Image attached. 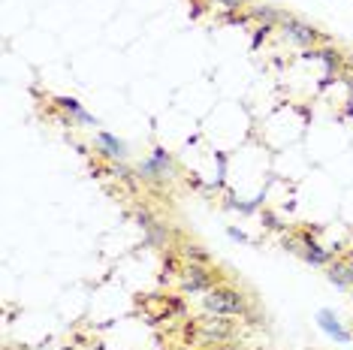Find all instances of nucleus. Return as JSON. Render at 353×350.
<instances>
[{
    "label": "nucleus",
    "mask_w": 353,
    "mask_h": 350,
    "mask_svg": "<svg viewBox=\"0 0 353 350\" xmlns=\"http://www.w3.org/2000/svg\"><path fill=\"white\" fill-rule=\"evenodd\" d=\"M347 63H350V67H353V52H350V54H347Z\"/></svg>",
    "instance_id": "20"
},
{
    "label": "nucleus",
    "mask_w": 353,
    "mask_h": 350,
    "mask_svg": "<svg viewBox=\"0 0 353 350\" xmlns=\"http://www.w3.org/2000/svg\"><path fill=\"white\" fill-rule=\"evenodd\" d=\"M181 254H184V260L196 262V266H208V260H212V257H208V251H203L199 245H184Z\"/></svg>",
    "instance_id": "12"
},
{
    "label": "nucleus",
    "mask_w": 353,
    "mask_h": 350,
    "mask_svg": "<svg viewBox=\"0 0 353 350\" xmlns=\"http://www.w3.org/2000/svg\"><path fill=\"white\" fill-rule=\"evenodd\" d=\"M54 106H58V109H63V112H67V115H73L76 121L97 127V118H94V115H88L85 109H82V103H79L76 97H54Z\"/></svg>",
    "instance_id": "9"
},
{
    "label": "nucleus",
    "mask_w": 353,
    "mask_h": 350,
    "mask_svg": "<svg viewBox=\"0 0 353 350\" xmlns=\"http://www.w3.org/2000/svg\"><path fill=\"white\" fill-rule=\"evenodd\" d=\"M269 30H272V25H260V28H256V34H254V39H251V45H254V49L263 43V39L269 37Z\"/></svg>",
    "instance_id": "14"
},
{
    "label": "nucleus",
    "mask_w": 353,
    "mask_h": 350,
    "mask_svg": "<svg viewBox=\"0 0 353 350\" xmlns=\"http://www.w3.org/2000/svg\"><path fill=\"white\" fill-rule=\"evenodd\" d=\"M232 332H236V326H232L227 317H205V320L196 323V341L199 344H223V341L232 338Z\"/></svg>",
    "instance_id": "3"
},
{
    "label": "nucleus",
    "mask_w": 353,
    "mask_h": 350,
    "mask_svg": "<svg viewBox=\"0 0 353 350\" xmlns=\"http://www.w3.org/2000/svg\"><path fill=\"white\" fill-rule=\"evenodd\" d=\"M248 21V15H242V12H227L223 15V25H245Z\"/></svg>",
    "instance_id": "15"
},
{
    "label": "nucleus",
    "mask_w": 353,
    "mask_h": 350,
    "mask_svg": "<svg viewBox=\"0 0 353 350\" xmlns=\"http://www.w3.org/2000/svg\"><path fill=\"white\" fill-rule=\"evenodd\" d=\"M326 278L335 284V287L353 290V251L347 254V257L329 262V266H326Z\"/></svg>",
    "instance_id": "5"
},
{
    "label": "nucleus",
    "mask_w": 353,
    "mask_h": 350,
    "mask_svg": "<svg viewBox=\"0 0 353 350\" xmlns=\"http://www.w3.org/2000/svg\"><path fill=\"white\" fill-rule=\"evenodd\" d=\"M281 34L290 39V43L302 45V49H314V43L323 39L317 34V28H311L308 21L296 19V15H281Z\"/></svg>",
    "instance_id": "4"
},
{
    "label": "nucleus",
    "mask_w": 353,
    "mask_h": 350,
    "mask_svg": "<svg viewBox=\"0 0 353 350\" xmlns=\"http://www.w3.org/2000/svg\"><path fill=\"white\" fill-rule=\"evenodd\" d=\"M263 224H266L269 229H281V227H284V224H278V218L272 212H263Z\"/></svg>",
    "instance_id": "16"
},
{
    "label": "nucleus",
    "mask_w": 353,
    "mask_h": 350,
    "mask_svg": "<svg viewBox=\"0 0 353 350\" xmlns=\"http://www.w3.org/2000/svg\"><path fill=\"white\" fill-rule=\"evenodd\" d=\"M97 148H100V154L103 157H124L127 154V145L121 139H115L112 133H97Z\"/></svg>",
    "instance_id": "10"
},
{
    "label": "nucleus",
    "mask_w": 353,
    "mask_h": 350,
    "mask_svg": "<svg viewBox=\"0 0 353 350\" xmlns=\"http://www.w3.org/2000/svg\"><path fill=\"white\" fill-rule=\"evenodd\" d=\"M251 19L256 21H263V25H275V21H281V12L275 10V6H266V3H260V6H251Z\"/></svg>",
    "instance_id": "11"
},
{
    "label": "nucleus",
    "mask_w": 353,
    "mask_h": 350,
    "mask_svg": "<svg viewBox=\"0 0 353 350\" xmlns=\"http://www.w3.org/2000/svg\"><path fill=\"white\" fill-rule=\"evenodd\" d=\"M214 3L232 12V10H242V6H245V3H251V0H214Z\"/></svg>",
    "instance_id": "13"
},
{
    "label": "nucleus",
    "mask_w": 353,
    "mask_h": 350,
    "mask_svg": "<svg viewBox=\"0 0 353 350\" xmlns=\"http://www.w3.org/2000/svg\"><path fill=\"white\" fill-rule=\"evenodd\" d=\"M221 284V275L212 272L208 266H196V262H188L181 269V290L184 293H208Z\"/></svg>",
    "instance_id": "2"
},
{
    "label": "nucleus",
    "mask_w": 353,
    "mask_h": 350,
    "mask_svg": "<svg viewBox=\"0 0 353 350\" xmlns=\"http://www.w3.org/2000/svg\"><path fill=\"white\" fill-rule=\"evenodd\" d=\"M302 257L311 262V266H329L332 262V248H323L320 242H314V236L305 233V248H302Z\"/></svg>",
    "instance_id": "7"
},
{
    "label": "nucleus",
    "mask_w": 353,
    "mask_h": 350,
    "mask_svg": "<svg viewBox=\"0 0 353 350\" xmlns=\"http://www.w3.org/2000/svg\"><path fill=\"white\" fill-rule=\"evenodd\" d=\"M227 236H230V238H236V242H248V236L242 233V229H236V227H230V229H227Z\"/></svg>",
    "instance_id": "18"
},
{
    "label": "nucleus",
    "mask_w": 353,
    "mask_h": 350,
    "mask_svg": "<svg viewBox=\"0 0 353 350\" xmlns=\"http://www.w3.org/2000/svg\"><path fill=\"white\" fill-rule=\"evenodd\" d=\"M136 220H139V227H145V229L154 227V220H151V214H148V212H136Z\"/></svg>",
    "instance_id": "17"
},
{
    "label": "nucleus",
    "mask_w": 353,
    "mask_h": 350,
    "mask_svg": "<svg viewBox=\"0 0 353 350\" xmlns=\"http://www.w3.org/2000/svg\"><path fill=\"white\" fill-rule=\"evenodd\" d=\"M221 350H245V347H239V344H227V347H221Z\"/></svg>",
    "instance_id": "19"
},
{
    "label": "nucleus",
    "mask_w": 353,
    "mask_h": 350,
    "mask_svg": "<svg viewBox=\"0 0 353 350\" xmlns=\"http://www.w3.org/2000/svg\"><path fill=\"white\" fill-rule=\"evenodd\" d=\"M302 61H320L326 67V73L332 76L335 70H339V63H341V54L335 52V49H305L302 52Z\"/></svg>",
    "instance_id": "8"
},
{
    "label": "nucleus",
    "mask_w": 353,
    "mask_h": 350,
    "mask_svg": "<svg viewBox=\"0 0 353 350\" xmlns=\"http://www.w3.org/2000/svg\"><path fill=\"white\" fill-rule=\"evenodd\" d=\"M203 305L208 314H218V317H248L245 293H239L236 287H227V284H218L214 290H208L203 296Z\"/></svg>",
    "instance_id": "1"
},
{
    "label": "nucleus",
    "mask_w": 353,
    "mask_h": 350,
    "mask_svg": "<svg viewBox=\"0 0 353 350\" xmlns=\"http://www.w3.org/2000/svg\"><path fill=\"white\" fill-rule=\"evenodd\" d=\"M317 326L326 332L329 338H335V341H339V344H350V338H353V336H350V332H347V329H344V326L339 323V317H335L332 311H329V308H323V311H317Z\"/></svg>",
    "instance_id": "6"
},
{
    "label": "nucleus",
    "mask_w": 353,
    "mask_h": 350,
    "mask_svg": "<svg viewBox=\"0 0 353 350\" xmlns=\"http://www.w3.org/2000/svg\"><path fill=\"white\" fill-rule=\"evenodd\" d=\"M179 350H188V347H179Z\"/></svg>",
    "instance_id": "21"
}]
</instances>
